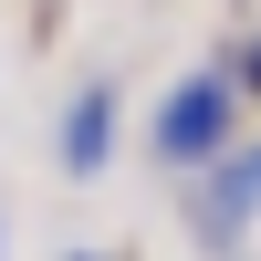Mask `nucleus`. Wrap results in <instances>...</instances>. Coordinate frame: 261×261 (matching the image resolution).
Here are the masks:
<instances>
[{"label":"nucleus","mask_w":261,"mask_h":261,"mask_svg":"<svg viewBox=\"0 0 261 261\" xmlns=\"http://www.w3.org/2000/svg\"><path fill=\"white\" fill-rule=\"evenodd\" d=\"M230 105H241L230 73H188L178 94L157 105V157L167 167H220L230 157Z\"/></svg>","instance_id":"1"},{"label":"nucleus","mask_w":261,"mask_h":261,"mask_svg":"<svg viewBox=\"0 0 261 261\" xmlns=\"http://www.w3.org/2000/svg\"><path fill=\"white\" fill-rule=\"evenodd\" d=\"M105 157H115V84H84L63 105V178H105Z\"/></svg>","instance_id":"2"},{"label":"nucleus","mask_w":261,"mask_h":261,"mask_svg":"<svg viewBox=\"0 0 261 261\" xmlns=\"http://www.w3.org/2000/svg\"><path fill=\"white\" fill-rule=\"evenodd\" d=\"M220 178H230V188H241V199H261V146H251V157H241V167H220Z\"/></svg>","instance_id":"3"},{"label":"nucleus","mask_w":261,"mask_h":261,"mask_svg":"<svg viewBox=\"0 0 261 261\" xmlns=\"http://www.w3.org/2000/svg\"><path fill=\"white\" fill-rule=\"evenodd\" d=\"M241 84H251V94H261V42H251V63H241Z\"/></svg>","instance_id":"4"},{"label":"nucleus","mask_w":261,"mask_h":261,"mask_svg":"<svg viewBox=\"0 0 261 261\" xmlns=\"http://www.w3.org/2000/svg\"><path fill=\"white\" fill-rule=\"evenodd\" d=\"M73 261H94V251H73Z\"/></svg>","instance_id":"5"}]
</instances>
